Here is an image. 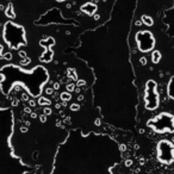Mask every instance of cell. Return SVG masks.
I'll use <instances>...</instances> for the list:
<instances>
[{
  "label": "cell",
  "mask_w": 174,
  "mask_h": 174,
  "mask_svg": "<svg viewBox=\"0 0 174 174\" xmlns=\"http://www.w3.org/2000/svg\"><path fill=\"white\" fill-rule=\"evenodd\" d=\"M116 0H0V40L11 50L37 43L53 56L56 36L74 37L103 25ZM0 41V42H1Z\"/></svg>",
  "instance_id": "cell-1"
},
{
  "label": "cell",
  "mask_w": 174,
  "mask_h": 174,
  "mask_svg": "<svg viewBox=\"0 0 174 174\" xmlns=\"http://www.w3.org/2000/svg\"><path fill=\"white\" fill-rule=\"evenodd\" d=\"M147 125L156 132H174V116L163 112L148 120Z\"/></svg>",
  "instance_id": "cell-2"
},
{
  "label": "cell",
  "mask_w": 174,
  "mask_h": 174,
  "mask_svg": "<svg viewBox=\"0 0 174 174\" xmlns=\"http://www.w3.org/2000/svg\"><path fill=\"white\" fill-rule=\"evenodd\" d=\"M158 159L161 163L170 165L174 161V144L169 141H160L158 144Z\"/></svg>",
  "instance_id": "cell-3"
},
{
  "label": "cell",
  "mask_w": 174,
  "mask_h": 174,
  "mask_svg": "<svg viewBox=\"0 0 174 174\" xmlns=\"http://www.w3.org/2000/svg\"><path fill=\"white\" fill-rule=\"evenodd\" d=\"M144 101H146V109H148V110H155L159 105V94L156 91V83L153 80H149L146 83Z\"/></svg>",
  "instance_id": "cell-4"
},
{
  "label": "cell",
  "mask_w": 174,
  "mask_h": 174,
  "mask_svg": "<svg viewBox=\"0 0 174 174\" xmlns=\"http://www.w3.org/2000/svg\"><path fill=\"white\" fill-rule=\"evenodd\" d=\"M167 93H168V97H169V98L174 99V76L169 80L168 88H167Z\"/></svg>",
  "instance_id": "cell-5"
}]
</instances>
